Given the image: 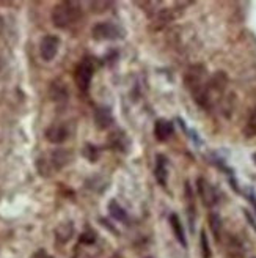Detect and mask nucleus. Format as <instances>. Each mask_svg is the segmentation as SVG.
Segmentation results:
<instances>
[{
  "mask_svg": "<svg viewBox=\"0 0 256 258\" xmlns=\"http://www.w3.org/2000/svg\"><path fill=\"white\" fill-rule=\"evenodd\" d=\"M50 96H52L54 101H65L68 98V92L65 85L60 82H54L52 87H50Z\"/></svg>",
  "mask_w": 256,
  "mask_h": 258,
  "instance_id": "f8f14e48",
  "label": "nucleus"
},
{
  "mask_svg": "<svg viewBox=\"0 0 256 258\" xmlns=\"http://www.w3.org/2000/svg\"><path fill=\"white\" fill-rule=\"evenodd\" d=\"M109 210H110V214H112L115 219H118V221H124V219H126V213H124V210L121 208V206H120L117 202H110Z\"/></svg>",
  "mask_w": 256,
  "mask_h": 258,
  "instance_id": "dca6fc26",
  "label": "nucleus"
},
{
  "mask_svg": "<svg viewBox=\"0 0 256 258\" xmlns=\"http://www.w3.org/2000/svg\"><path fill=\"white\" fill-rule=\"evenodd\" d=\"M197 187H198V194H200V197H201L204 205L211 208V206H214L217 203V200H219V196H217L214 186L209 184L206 179L200 178L198 181H197Z\"/></svg>",
  "mask_w": 256,
  "mask_h": 258,
  "instance_id": "423d86ee",
  "label": "nucleus"
},
{
  "mask_svg": "<svg viewBox=\"0 0 256 258\" xmlns=\"http://www.w3.org/2000/svg\"><path fill=\"white\" fill-rule=\"evenodd\" d=\"M60 40L55 35H46L40 43V55L44 61L54 60L58 52Z\"/></svg>",
  "mask_w": 256,
  "mask_h": 258,
  "instance_id": "39448f33",
  "label": "nucleus"
},
{
  "mask_svg": "<svg viewBox=\"0 0 256 258\" xmlns=\"http://www.w3.org/2000/svg\"><path fill=\"white\" fill-rule=\"evenodd\" d=\"M244 134L245 137H254L256 136V109L250 112L247 123L244 126Z\"/></svg>",
  "mask_w": 256,
  "mask_h": 258,
  "instance_id": "4468645a",
  "label": "nucleus"
},
{
  "mask_svg": "<svg viewBox=\"0 0 256 258\" xmlns=\"http://www.w3.org/2000/svg\"><path fill=\"white\" fill-rule=\"evenodd\" d=\"M2 64H4V61H2V57H0V70H2Z\"/></svg>",
  "mask_w": 256,
  "mask_h": 258,
  "instance_id": "aec40b11",
  "label": "nucleus"
},
{
  "mask_svg": "<svg viewBox=\"0 0 256 258\" xmlns=\"http://www.w3.org/2000/svg\"><path fill=\"white\" fill-rule=\"evenodd\" d=\"M95 121H96V126L99 129H107L113 123V117H112L110 109H107V107H99L95 112Z\"/></svg>",
  "mask_w": 256,
  "mask_h": 258,
  "instance_id": "1a4fd4ad",
  "label": "nucleus"
},
{
  "mask_svg": "<svg viewBox=\"0 0 256 258\" xmlns=\"http://www.w3.org/2000/svg\"><path fill=\"white\" fill-rule=\"evenodd\" d=\"M72 235V224H63L57 228V238L61 241H68Z\"/></svg>",
  "mask_w": 256,
  "mask_h": 258,
  "instance_id": "2eb2a0df",
  "label": "nucleus"
},
{
  "mask_svg": "<svg viewBox=\"0 0 256 258\" xmlns=\"http://www.w3.org/2000/svg\"><path fill=\"white\" fill-rule=\"evenodd\" d=\"M206 77H208V73L203 64H192L184 74V85L192 93H195L208 84Z\"/></svg>",
  "mask_w": 256,
  "mask_h": 258,
  "instance_id": "f03ea898",
  "label": "nucleus"
},
{
  "mask_svg": "<svg viewBox=\"0 0 256 258\" xmlns=\"http://www.w3.org/2000/svg\"><path fill=\"white\" fill-rule=\"evenodd\" d=\"M154 134H156V139L159 142L168 140L173 134V124L168 120H163V118L157 120L154 124Z\"/></svg>",
  "mask_w": 256,
  "mask_h": 258,
  "instance_id": "6e6552de",
  "label": "nucleus"
},
{
  "mask_svg": "<svg viewBox=\"0 0 256 258\" xmlns=\"http://www.w3.org/2000/svg\"><path fill=\"white\" fill-rule=\"evenodd\" d=\"M90 5H92V8H95L93 11H98V13H101V11H104V8H107L110 4H109V2H92Z\"/></svg>",
  "mask_w": 256,
  "mask_h": 258,
  "instance_id": "a211bd4d",
  "label": "nucleus"
},
{
  "mask_svg": "<svg viewBox=\"0 0 256 258\" xmlns=\"http://www.w3.org/2000/svg\"><path fill=\"white\" fill-rule=\"evenodd\" d=\"M93 74H95V64H93L92 58H83L77 67H75L74 81H75V85L79 87L80 92H87V90L90 88Z\"/></svg>",
  "mask_w": 256,
  "mask_h": 258,
  "instance_id": "7ed1b4c3",
  "label": "nucleus"
},
{
  "mask_svg": "<svg viewBox=\"0 0 256 258\" xmlns=\"http://www.w3.org/2000/svg\"><path fill=\"white\" fill-rule=\"evenodd\" d=\"M201 252H203V258H211V249L208 244L206 231H201Z\"/></svg>",
  "mask_w": 256,
  "mask_h": 258,
  "instance_id": "f3484780",
  "label": "nucleus"
},
{
  "mask_svg": "<svg viewBox=\"0 0 256 258\" xmlns=\"http://www.w3.org/2000/svg\"><path fill=\"white\" fill-rule=\"evenodd\" d=\"M68 137H69L68 127L65 124H61V123H54V124H50L46 129V139L54 145L63 144V142H65Z\"/></svg>",
  "mask_w": 256,
  "mask_h": 258,
  "instance_id": "0eeeda50",
  "label": "nucleus"
},
{
  "mask_svg": "<svg viewBox=\"0 0 256 258\" xmlns=\"http://www.w3.org/2000/svg\"><path fill=\"white\" fill-rule=\"evenodd\" d=\"M92 35L98 41H113V40H120V38H123L121 29L118 25H115L113 22L96 24L92 30Z\"/></svg>",
  "mask_w": 256,
  "mask_h": 258,
  "instance_id": "20e7f679",
  "label": "nucleus"
},
{
  "mask_svg": "<svg viewBox=\"0 0 256 258\" xmlns=\"http://www.w3.org/2000/svg\"><path fill=\"white\" fill-rule=\"evenodd\" d=\"M32 258H47V255H46V252H44L43 249H40V250L35 252V253L32 255Z\"/></svg>",
  "mask_w": 256,
  "mask_h": 258,
  "instance_id": "6ab92c4d",
  "label": "nucleus"
},
{
  "mask_svg": "<svg viewBox=\"0 0 256 258\" xmlns=\"http://www.w3.org/2000/svg\"><path fill=\"white\" fill-rule=\"evenodd\" d=\"M170 224H172V228H173V231H175V236H176V239L183 244V246H186V235H184V228H183V224H181V221H179V217L176 216V214H172L170 216Z\"/></svg>",
  "mask_w": 256,
  "mask_h": 258,
  "instance_id": "9b49d317",
  "label": "nucleus"
},
{
  "mask_svg": "<svg viewBox=\"0 0 256 258\" xmlns=\"http://www.w3.org/2000/svg\"><path fill=\"white\" fill-rule=\"evenodd\" d=\"M209 227L212 230L215 239L219 241L220 239V235H222V219H220L219 214H215V213H211L209 214Z\"/></svg>",
  "mask_w": 256,
  "mask_h": 258,
  "instance_id": "ddd939ff",
  "label": "nucleus"
},
{
  "mask_svg": "<svg viewBox=\"0 0 256 258\" xmlns=\"http://www.w3.org/2000/svg\"><path fill=\"white\" fill-rule=\"evenodd\" d=\"M156 179L159 181L160 186H167V159H165L163 154H159L157 156V162H156Z\"/></svg>",
  "mask_w": 256,
  "mask_h": 258,
  "instance_id": "9d476101",
  "label": "nucleus"
},
{
  "mask_svg": "<svg viewBox=\"0 0 256 258\" xmlns=\"http://www.w3.org/2000/svg\"><path fill=\"white\" fill-rule=\"evenodd\" d=\"M50 18H52V24L58 29L71 27L82 18V7L72 0H65L54 7Z\"/></svg>",
  "mask_w": 256,
  "mask_h": 258,
  "instance_id": "f257e3e1",
  "label": "nucleus"
}]
</instances>
